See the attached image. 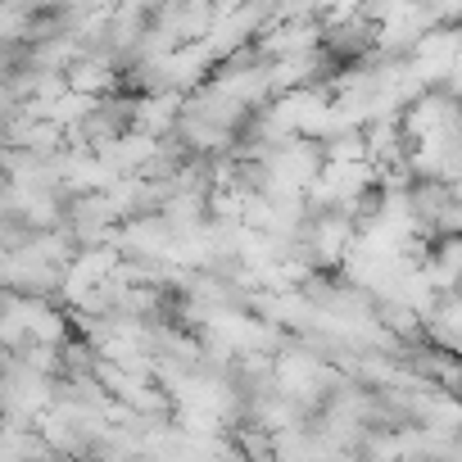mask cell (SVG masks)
Masks as SVG:
<instances>
[{"mask_svg":"<svg viewBox=\"0 0 462 462\" xmlns=\"http://www.w3.org/2000/svg\"><path fill=\"white\" fill-rule=\"evenodd\" d=\"M399 127H403V141L412 145V141H426V136H435V132H444V127H457V100H448L444 91H421L412 105H403V114H399Z\"/></svg>","mask_w":462,"mask_h":462,"instance_id":"6da1fadb","label":"cell"},{"mask_svg":"<svg viewBox=\"0 0 462 462\" xmlns=\"http://www.w3.org/2000/svg\"><path fill=\"white\" fill-rule=\"evenodd\" d=\"M64 87L73 96H87V100H105L118 91V69L105 51H82L69 69H64Z\"/></svg>","mask_w":462,"mask_h":462,"instance_id":"7a4b0ae2","label":"cell"},{"mask_svg":"<svg viewBox=\"0 0 462 462\" xmlns=\"http://www.w3.org/2000/svg\"><path fill=\"white\" fill-rule=\"evenodd\" d=\"M236 448H241L245 462H273V435L263 426H254V421L236 426Z\"/></svg>","mask_w":462,"mask_h":462,"instance_id":"3957f363","label":"cell"}]
</instances>
